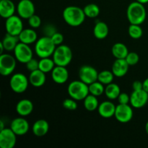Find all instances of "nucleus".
<instances>
[{
	"instance_id": "13",
	"label": "nucleus",
	"mask_w": 148,
	"mask_h": 148,
	"mask_svg": "<svg viewBox=\"0 0 148 148\" xmlns=\"http://www.w3.org/2000/svg\"><path fill=\"white\" fill-rule=\"evenodd\" d=\"M17 11L22 19L27 20L35 14L36 7L31 0H20L17 4Z\"/></svg>"
},
{
	"instance_id": "27",
	"label": "nucleus",
	"mask_w": 148,
	"mask_h": 148,
	"mask_svg": "<svg viewBox=\"0 0 148 148\" xmlns=\"http://www.w3.org/2000/svg\"><path fill=\"white\" fill-rule=\"evenodd\" d=\"M121 92L120 87L117 84L112 82V83L106 85L104 93H105L107 98H108L111 101L117 99Z\"/></svg>"
},
{
	"instance_id": "33",
	"label": "nucleus",
	"mask_w": 148,
	"mask_h": 148,
	"mask_svg": "<svg viewBox=\"0 0 148 148\" xmlns=\"http://www.w3.org/2000/svg\"><path fill=\"white\" fill-rule=\"evenodd\" d=\"M128 33L130 37L133 39H140L143 36V30L140 27V25L130 24L128 28Z\"/></svg>"
},
{
	"instance_id": "18",
	"label": "nucleus",
	"mask_w": 148,
	"mask_h": 148,
	"mask_svg": "<svg viewBox=\"0 0 148 148\" xmlns=\"http://www.w3.org/2000/svg\"><path fill=\"white\" fill-rule=\"evenodd\" d=\"M116 106L113 102L110 101H106L101 103L98 108L99 115L104 119H109L114 116Z\"/></svg>"
},
{
	"instance_id": "37",
	"label": "nucleus",
	"mask_w": 148,
	"mask_h": 148,
	"mask_svg": "<svg viewBox=\"0 0 148 148\" xmlns=\"http://www.w3.org/2000/svg\"><path fill=\"white\" fill-rule=\"evenodd\" d=\"M26 68L30 72H33L35 70H37L39 69V61L36 60V59L32 58L29 62L25 64Z\"/></svg>"
},
{
	"instance_id": "15",
	"label": "nucleus",
	"mask_w": 148,
	"mask_h": 148,
	"mask_svg": "<svg viewBox=\"0 0 148 148\" xmlns=\"http://www.w3.org/2000/svg\"><path fill=\"white\" fill-rule=\"evenodd\" d=\"M10 128L17 136H23L28 132L30 124L24 117L20 116L14 119L12 121Z\"/></svg>"
},
{
	"instance_id": "41",
	"label": "nucleus",
	"mask_w": 148,
	"mask_h": 148,
	"mask_svg": "<svg viewBox=\"0 0 148 148\" xmlns=\"http://www.w3.org/2000/svg\"><path fill=\"white\" fill-rule=\"evenodd\" d=\"M132 89L133 90H140L143 89V82L141 81L136 80L132 83Z\"/></svg>"
},
{
	"instance_id": "43",
	"label": "nucleus",
	"mask_w": 148,
	"mask_h": 148,
	"mask_svg": "<svg viewBox=\"0 0 148 148\" xmlns=\"http://www.w3.org/2000/svg\"><path fill=\"white\" fill-rule=\"evenodd\" d=\"M137 1H138V2L140 3H142V4H145L148 3V0H136Z\"/></svg>"
},
{
	"instance_id": "29",
	"label": "nucleus",
	"mask_w": 148,
	"mask_h": 148,
	"mask_svg": "<svg viewBox=\"0 0 148 148\" xmlns=\"http://www.w3.org/2000/svg\"><path fill=\"white\" fill-rule=\"evenodd\" d=\"M56 66L54 61L51 57L41 58L39 61V69L46 74L51 72Z\"/></svg>"
},
{
	"instance_id": "34",
	"label": "nucleus",
	"mask_w": 148,
	"mask_h": 148,
	"mask_svg": "<svg viewBox=\"0 0 148 148\" xmlns=\"http://www.w3.org/2000/svg\"><path fill=\"white\" fill-rule=\"evenodd\" d=\"M62 106L64 108L69 111H75L77 108V103L76 100L73 99V98H66L64 100L63 103H62Z\"/></svg>"
},
{
	"instance_id": "38",
	"label": "nucleus",
	"mask_w": 148,
	"mask_h": 148,
	"mask_svg": "<svg viewBox=\"0 0 148 148\" xmlns=\"http://www.w3.org/2000/svg\"><path fill=\"white\" fill-rule=\"evenodd\" d=\"M43 32L45 36H48V37L51 38L57 31H56V27H55L53 25L47 24L46 25H45L44 27H43Z\"/></svg>"
},
{
	"instance_id": "19",
	"label": "nucleus",
	"mask_w": 148,
	"mask_h": 148,
	"mask_svg": "<svg viewBox=\"0 0 148 148\" xmlns=\"http://www.w3.org/2000/svg\"><path fill=\"white\" fill-rule=\"evenodd\" d=\"M15 109L20 116H27L33 112V103L29 99H22L17 102Z\"/></svg>"
},
{
	"instance_id": "45",
	"label": "nucleus",
	"mask_w": 148,
	"mask_h": 148,
	"mask_svg": "<svg viewBox=\"0 0 148 148\" xmlns=\"http://www.w3.org/2000/svg\"><path fill=\"white\" fill-rule=\"evenodd\" d=\"M145 132H146V133H147V134L148 135V121H147V123H146L145 127Z\"/></svg>"
},
{
	"instance_id": "6",
	"label": "nucleus",
	"mask_w": 148,
	"mask_h": 148,
	"mask_svg": "<svg viewBox=\"0 0 148 148\" xmlns=\"http://www.w3.org/2000/svg\"><path fill=\"white\" fill-rule=\"evenodd\" d=\"M30 84L29 79L23 73H15L10 79V86L12 90L17 94L23 93L27 90Z\"/></svg>"
},
{
	"instance_id": "28",
	"label": "nucleus",
	"mask_w": 148,
	"mask_h": 148,
	"mask_svg": "<svg viewBox=\"0 0 148 148\" xmlns=\"http://www.w3.org/2000/svg\"><path fill=\"white\" fill-rule=\"evenodd\" d=\"M84 108L88 111H94L98 110L99 106V101H98V97L93 95L89 94L85 99L83 100Z\"/></svg>"
},
{
	"instance_id": "7",
	"label": "nucleus",
	"mask_w": 148,
	"mask_h": 148,
	"mask_svg": "<svg viewBox=\"0 0 148 148\" xmlns=\"http://www.w3.org/2000/svg\"><path fill=\"white\" fill-rule=\"evenodd\" d=\"M17 62L14 56L1 53L0 55V74L4 77L11 75L15 69Z\"/></svg>"
},
{
	"instance_id": "24",
	"label": "nucleus",
	"mask_w": 148,
	"mask_h": 148,
	"mask_svg": "<svg viewBox=\"0 0 148 148\" xmlns=\"http://www.w3.org/2000/svg\"><path fill=\"white\" fill-rule=\"evenodd\" d=\"M109 28L106 23L104 22L98 21L95 23L93 28L94 36L98 40H103L108 36Z\"/></svg>"
},
{
	"instance_id": "12",
	"label": "nucleus",
	"mask_w": 148,
	"mask_h": 148,
	"mask_svg": "<svg viewBox=\"0 0 148 148\" xmlns=\"http://www.w3.org/2000/svg\"><path fill=\"white\" fill-rule=\"evenodd\" d=\"M17 134L11 128L0 130V147L1 148H13L17 143Z\"/></svg>"
},
{
	"instance_id": "42",
	"label": "nucleus",
	"mask_w": 148,
	"mask_h": 148,
	"mask_svg": "<svg viewBox=\"0 0 148 148\" xmlns=\"http://www.w3.org/2000/svg\"><path fill=\"white\" fill-rule=\"evenodd\" d=\"M143 90L148 92V77L143 81Z\"/></svg>"
},
{
	"instance_id": "25",
	"label": "nucleus",
	"mask_w": 148,
	"mask_h": 148,
	"mask_svg": "<svg viewBox=\"0 0 148 148\" xmlns=\"http://www.w3.org/2000/svg\"><path fill=\"white\" fill-rule=\"evenodd\" d=\"M20 42L18 36H12L9 33H7L4 38L1 40V43L3 45L4 48V51H14V49Z\"/></svg>"
},
{
	"instance_id": "22",
	"label": "nucleus",
	"mask_w": 148,
	"mask_h": 148,
	"mask_svg": "<svg viewBox=\"0 0 148 148\" xmlns=\"http://www.w3.org/2000/svg\"><path fill=\"white\" fill-rule=\"evenodd\" d=\"M16 7L12 0H0V15L2 18L7 19L14 15Z\"/></svg>"
},
{
	"instance_id": "8",
	"label": "nucleus",
	"mask_w": 148,
	"mask_h": 148,
	"mask_svg": "<svg viewBox=\"0 0 148 148\" xmlns=\"http://www.w3.org/2000/svg\"><path fill=\"white\" fill-rule=\"evenodd\" d=\"M14 56L17 61L21 64H25L33 58V52L28 44L19 42L14 50Z\"/></svg>"
},
{
	"instance_id": "26",
	"label": "nucleus",
	"mask_w": 148,
	"mask_h": 148,
	"mask_svg": "<svg viewBox=\"0 0 148 148\" xmlns=\"http://www.w3.org/2000/svg\"><path fill=\"white\" fill-rule=\"evenodd\" d=\"M112 54L116 59H125L129 53L127 46L123 43H116L111 49Z\"/></svg>"
},
{
	"instance_id": "11",
	"label": "nucleus",
	"mask_w": 148,
	"mask_h": 148,
	"mask_svg": "<svg viewBox=\"0 0 148 148\" xmlns=\"http://www.w3.org/2000/svg\"><path fill=\"white\" fill-rule=\"evenodd\" d=\"M98 73L97 69L90 65H83L79 69V78L87 85H90L98 80Z\"/></svg>"
},
{
	"instance_id": "35",
	"label": "nucleus",
	"mask_w": 148,
	"mask_h": 148,
	"mask_svg": "<svg viewBox=\"0 0 148 148\" xmlns=\"http://www.w3.org/2000/svg\"><path fill=\"white\" fill-rule=\"evenodd\" d=\"M125 60L130 66L136 65L140 61V56L136 52H129L128 55L125 58Z\"/></svg>"
},
{
	"instance_id": "44",
	"label": "nucleus",
	"mask_w": 148,
	"mask_h": 148,
	"mask_svg": "<svg viewBox=\"0 0 148 148\" xmlns=\"http://www.w3.org/2000/svg\"><path fill=\"white\" fill-rule=\"evenodd\" d=\"M0 127H1V128H0V130H4V128H5V127H4V122H3L2 121H0Z\"/></svg>"
},
{
	"instance_id": "40",
	"label": "nucleus",
	"mask_w": 148,
	"mask_h": 148,
	"mask_svg": "<svg viewBox=\"0 0 148 148\" xmlns=\"http://www.w3.org/2000/svg\"><path fill=\"white\" fill-rule=\"evenodd\" d=\"M117 100L119 104H129L130 103V95L126 92H121Z\"/></svg>"
},
{
	"instance_id": "16",
	"label": "nucleus",
	"mask_w": 148,
	"mask_h": 148,
	"mask_svg": "<svg viewBox=\"0 0 148 148\" xmlns=\"http://www.w3.org/2000/svg\"><path fill=\"white\" fill-rule=\"evenodd\" d=\"M69 74L66 66H56L51 72V78L53 82L59 85H62L67 82Z\"/></svg>"
},
{
	"instance_id": "39",
	"label": "nucleus",
	"mask_w": 148,
	"mask_h": 148,
	"mask_svg": "<svg viewBox=\"0 0 148 148\" xmlns=\"http://www.w3.org/2000/svg\"><path fill=\"white\" fill-rule=\"evenodd\" d=\"M51 38L52 40H53V42L54 43V44L56 45V46L63 44L64 38V36L61 33L56 32V33H54Z\"/></svg>"
},
{
	"instance_id": "10",
	"label": "nucleus",
	"mask_w": 148,
	"mask_h": 148,
	"mask_svg": "<svg viewBox=\"0 0 148 148\" xmlns=\"http://www.w3.org/2000/svg\"><path fill=\"white\" fill-rule=\"evenodd\" d=\"M5 29L7 33L12 36H18L23 31V23L22 18L19 15H12L6 19Z\"/></svg>"
},
{
	"instance_id": "30",
	"label": "nucleus",
	"mask_w": 148,
	"mask_h": 148,
	"mask_svg": "<svg viewBox=\"0 0 148 148\" xmlns=\"http://www.w3.org/2000/svg\"><path fill=\"white\" fill-rule=\"evenodd\" d=\"M88 86H89L90 94L95 95L96 97L101 96L105 92V87H104L105 85L98 80L92 82Z\"/></svg>"
},
{
	"instance_id": "31",
	"label": "nucleus",
	"mask_w": 148,
	"mask_h": 148,
	"mask_svg": "<svg viewBox=\"0 0 148 148\" xmlns=\"http://www.w3.org/2000/svg\"><path fill=\"white\" fill-rule=\"evenodd\" d=\"M85 16L89 18H95L100 14V7L96 4H88L83 8Z\"/></svg>"
},
{
	"instance_id": "17",
	"label": "nucleus",
	"mask_w": 148,
	"mask_h": 148,
	"mask_svg": "<svg viewBox=\"0 0 148 148\" xmlns=\"http://www.w3.org/2000/svg\"><path fill=\"white\" fill-rule=\"evenodd\" d=\"M130 65L125 60V59H116L113 63L111 71L114 76L116 77H122L125 76L129 71Z\"/></svg>"
},
{
	"instance_id": "23",
	"label": "nucleus",
	"mask_w": 148,
	"mask_h": 148,
	"mask_svg": "<svg viewBox=\"0 0 148 148\" xmlns=\"http://www.w3.org/2000/svg\"><path fill=\"white\" fill-rule=\"evenodd\" d=\"M20 42L24 43L25 44H33L37 41L38 35L36 30L33 28H25L23 29V31L18 36Z\"/></svg>"
},
{
	"instance_id": "36",
	"label": "nucleus",
	"mask_w": 148,
	"mask_h": 148,
	"mask_svg": "<svg viewBox=\"0 0 148 148\" xmlns=\"http://www.w3.org/2000/svg\"><path fill=\"white\" fill-rule=\"evenodd\" d=\"M27 20H28L29 25L33 29L38 28L41 25V19L38 15H36V14L31 16L29 19H27Z\"/></svg>"
},
{
	"instance_id": "20",
	"label": "nucleus",
	"mask_w": 148,
	"mask_h": 148,
	"mask_svg": "<svg viewBox=\"0 0 148 148\" xmlns=\"http://www.w3.org/2000/svg\"><path fill=\"white\" fill-rule=\"evenodd\" d=\"M28 79L32 86L35 88H40L46 83V73L38 69L30 72Z\"/></svg>"
},
{
	"instance_id": "3",
	"label": "nucleus",
	"mask_w": 148,
	"mask_h": 148,
	"mask_svg": "<svg viewBox=\"0 0 148 148\" xmlns=\"http://www.w3.org/2000/svg\"><path fill=\"white\" fill-rule=\"evenodd\" d=\"M56 46L52 40L51 38L43 36L35 43V52L40 59L51 57L56 49Z\"/></svg>"
},
{
	"instance_id": "32",
	"label": "nucleus",
	"mask_w": 148,
	"mask_h": 148,
	"mask_svg": "<svg viewBox=\"0 0 148 148\" xmlns=\"http://www.w3.org/2000/svg\"><path fill=\"white\" fill-rule=\"evenodd\" d=\"M114 75L112 71L103 70L98 73V81L103 84L104 85H107L110 83H112L114 81Z\"/></svg>"
},
{
	"instance_id": "14",
	"label": "nucleus",
	"mask_w": 148,
	"mask_h": 148,
	"mask_svg": "<svg viewBox=\"0 0 148 148\" xmlns=\"http://www.w3.org/2000/svg\"><path fill=\"white\" fill-rule=\"evenodd\" d=\"M148 102V92L145 90H133L130 95V105L134 108H142Z\"/></svg>"
},
{
	"instance_id": "1",
	"label": "nucleus",
	"mask_w": 148,
	"mask_h": 148,
	"mask_svg": "<svg viewBox=\"0 0 148 148\" xmlns=\"http://www.w3.org/2000/svg\"><path fill=\"white\" fill-rule=\"evenodd\" d=\"M63 18L65 23L72 27H78L85 20L83 9L77 6H68L63 11Z\"/></svg>"
},
{
	"instance_id": "21",
	"label": "nucleus",
	"mask_w": 148,
	"mask_h": 148,
	"mask_svg": "<svg viewBox=\"0 0 148 148\" xmlns=\"http://www.w3.org/2000/svg\"><path fill=\"white\" fill-rule=\"evenodd\" d=\"M49 130V124L45 119H38L32 126V132L35 136L41 137L46 135Z\"/></svg>"
},
{
	"instance_id": "4",
	"label": "nucleus",
	"mask_w": 148,
	"mask_h": 148,
	"mask_svg": "<svg viewBox=\"0 0 148 148\" xmlns=\"http://www.w3.org/2000/svg\"><path fill=\"white\" fill-rule=\"evenodd\" d=\"M67 92L70 98L77 101H82L90 94L89 86L80 79L72 81L68 85Z\"/></svg>"
},
{
	"instance_id": "2",
	"label": "nucleus",
	"mask_w": 148,
	"mask_h": 148,
	"mask_svg": "<svg viewBox=\"0 0 148 148\" xmlns=\"http://www.w3.org/2000/svg\"><path fill=\"white\" fill-rule=\"evenodd\" d=\"M127 17L130 24H143L147 17V12L144 4L137 1L130 3L127 7Z\"/></svg>"
},
{
	"instance_id": "5",
	"label": "nucleus",
	"mask_w": 148,
	"mask_h": 148,
	"mask_svg": "<svg viewBox=\"0 0 148 148\" xmlns=\"http://www.w3.org/2000/svg\"><path fill=\"white\" fill-rule=\"evenodd\" d=\"M72 49L64 44L56 46L52 56V59L54 61L56 66H66L71 63L72 60Z\"/></svg>"
},
{
	"instance_id": "9",
	"label": "nucleus",
	"mask_w": 148,
	"mask_h": 148,
	"mask_svg": "<svg viewBox=\"0 0 148 148\" xmlns=\"http://www.w3.org/2000/svg\"><path fill=\"white\" fill-rule=\"evenodd\" d=\"M133 107L129 104H119L116 106L114 117L120 123L125 124L132 119L134 112Z\"/></svg>"
}]
</instances>
